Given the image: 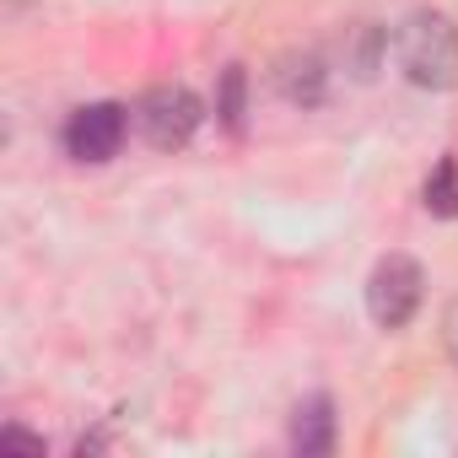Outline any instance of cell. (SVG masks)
I'll return each mask as SVG.
<instances>
[{"instance_id": "1", "label": "cell", "mask_w": 458, "mask_h": 458, "mask_svg": "<svg viewBox=\"0 0 458 458\" xmlns=\"http://www.w3.org/2000/svg\"><path fill=\"white\" fill-rule=\"evenodd\" d=\"M394 60L404 81L426 92H453L458 87V28L442 12H410L394 33Z\"/></svg>"}, {"instance_id": "2", "label": "cell", "mask_w": 458, "mask_h": 458, "mask_svg": "<svg viewBox=\"0 0 458 458\" xmlns=\"http://www.w3.org/2000/svg\"><path fill=\"white\" fill-rule=\"evenodd\" d=\"M130 119H135V130H140L146 146H157V151H183V146L194 140L199 119H205V103H199L183 81H162V87H151V92L135 98Z\"/></svg>"}, {"instance_id": "3", "label": "cell", "mask_w": 458, "mask_h": 458, "mask_svg": "<svg viewBox=\"0 0 458 458\" xmlns=\"http://www.w3.org/2000/svg\"><path fill=\"white\" fill-rule=\"evenodd\" d=\"M420 292H426V276L410 254H383L367 276V318L377 329H404L420 308Z\"/></svg>"}, {"instance_id": "4", "label": "cell", "mask_w": 458, "mask_h": 458, "mask_svg": "<svg viewBox=\"0 0 458 458\" xmlns=\"http://www.w3.org/2000/svg\"><path fill=\"white\" fill-rule=\"evenodd\" d=\"M130 124L135 119L119 103H87V108H76L65 119V151L76 162H114L119 146H124V135H130Z\"/></svg>"}, {"instance_id": "5", "label": "cell", "mask_w": 458, "mask_h": 458, "mask_svg": "<svg viewBox=\"0 0 458 458\" xmlns=\"http://www.w3.org/2000/svg\"><path fill=\"white\" fill-rule=\"evenodd\" d=\"M324 87H329V71L313 49H292L276 60V92L292 103V108H318L324 103Z\"/></svg>"}, {"instance_id": "6", "label": "cell", "mask_w": 458, "mask_h": 458, "mask_svg": "<svg viewBox=\"0 0 458 458\" xmlns=\"http://www.w3.org/2000/svg\"><path fill=\"white\" fill-rule=\"evenodd\" d=\"M292 447L302 458H324L335 447V404H329V394H308L292 410Z\"/></svg>"}, {"instance_id": "7", "label": "cell", "mask_w": 458, "mask_h": 458, "mask_svg": "<svg viewBox=\"0 0 458 458\" xmlns=\"http://www.w3.org/2000/svg\"><path fill=\"white\" fill-rule=\"evenodd\" d=\"M216 114H221V124L233 130V135H243V119H249V71H243V65H226V71H221Z\"/></svg>"}, {"instance_id": "8", "label": "cell", "mask_w": 458, "mask_h": 458, "mask_svg": "<svg viewBox=\"0 0 458 458\" xmlns=\"http://www.w3.org/2000/svg\"><path fill=\"white\" fill-rule=\"evenodd\" d=\"M426 210L431 216H442V221H453L458 216V162L453 157H442L437 167H431V178H426Z\"/></svg>"}, {"instance_id": "9", "label": "cell", "mask_w": 458, "mask_h": 458, "mask_svg": "<svg viewBox=\"0 0 458 458\" xmlns=\"http://www.w3.org/2000/svg\"><path fill=\"white\" fill-rule=\"evenodd\" d=\"M383 44H388V38H383L377 28H361V33H356V55H351V71H356V81H367V76L377 71V55H383Z\"/></svg>"}, {"instance_id": "10", "label": "cell", "mask_w": 458, "mask_h": 458, "mask_svg": "<svg viewBox=\"0 0 458 458\" xmlns=\"http://www.w3.org/2000/svg\"><path fill=\"white\" fill-rule=\"evenodd\" d=\"M0 447H17V453L44 458V437H33V431H22V426H0Z\"/></svg>"}, {"instance_id": "11", "label": "cell", "mask_w": 458, "mask_h": 458, "mask_svg": "<svg viewBox=\"0 0 458 458\" xmlns=\"http://www.w3.org/2000/svg\"><path fill=\"white\" fill-rule=\"evenodd\" d=\"M442 345H447V356H453V367H458V297L442 308Z\"/></svg>"}]
</instances>
